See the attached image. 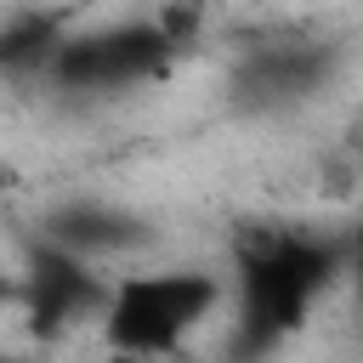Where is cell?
Returning a JSON list of instances; mask_svg holds the SVG:
<instances>
[{"instance_id":"cell-9","label":"cell","mask_w":363,"mask_h":363,"mask_svg":"<svg viewBox=\"0 0 363 363\" xmlns=\"http://www.w3.org/2000/svg\"><path fill=\"white\" fill-rule=\"evenodd\" d=\"M102 363H159V357H142V352H113V346H108V357H102Z\"/></svg>"},{"instance_id":"cell-8","label":"cell","mask_w":363,"mask_h":363,"mask_svg":"<svg viewBox=\"0 0 363 363\" xmlns=\"http://www.w3.org/2000/svg\"><path fill=\"white\" fill-rule=\"evenodd\" d=\"M346 250H352V289H357V306H363V216H357V227L346 233Z\"/></svg>"},{"instance_id":"cell-6","label":"cell","mask_w":363,"mask_h":363,"mask_svg":"<svg viewBox=\"0 0 363 363\" xmlns=\"http://www.w3.org/2000/svg\"><path fill=\"white\" fill-rule=\"evenodd\" d=\"M34 238L62 244V250H74V255H85V261H108V255H130V250H142V244L153 238V227H147L136 210L113 204V199H85V193H79V199H57V204H45Z\"/></svg>"},{"instance_id":"cell-1","label":"cell","mask_w":363,"mask_h":363,"mask_svg":"<svg viewBox=\"0 0 363 363\" xmlns=\"http://www.w3.org/2000/svg\"><path fill=\"white\" fill-rule=\"evenodd\" d=\"M352 267L346 238L312 233L295 221L244 227L233 238V335L227 363H272Z\"/></svg>"},{"instance_id":"cell-2","label":"cell","mask_w":363,"mask_h":363,"mask_svg":"<svg viewBox=\"0 0 363 363\" xmlns=\"http://www.w3.org/2000/svg\"><path fill=\"white\" fill-rule=\"evenodd\" d=\"M221 278L199 267H170V272H136L113 284V301L102 312V340L113 352H142V357H170L216 306H221Z\"/></svg>"},{"instance_id":"cell-3","label":"cell","mask_w":363,"mask_h":363,"mask_svg":"<svg viewBox=\"0 0 363 363\" xmlns=\"http://www.w3.org/2000/svg\"><path fill=\"white\" fill-rule=\"evenodd\" d=\"M176 51H182V34L164 17H125V23H102V28H74L62 40L57 62L45 68V85H57L68 96H119L130 85L159 79Z\"/></svg>"},{"instance_id":"cell-7","label":"cell","mask_w":363,"mask_h":363,"mask_svg":"<svg viewBox=\"0 0 363 363\" xmlns=\"http://www.w3.org/2000/svg\"><path fill=\"white\" fill-rule=\"evenodd\" d=\"M68 34H74V11H45V6L11 11L0 23V74L6 79H45V68L57 62Z\"/></svg>"},{"instance_id":"cell-5","label":"cell","mask_w":363,"mask_h":363,"mask_svg":"<svg viewBox=\"0 0 363 363\" xmlns=\"http://www.w3.org/2000/svg\"><path fill=\"white\" fill-rule=\"evenodd\" d=\"M113 301V284L96 272V261L62 250V244H45L34 238L28 244V267H23V312H28V329L40 340H62L68 329L102 318Z\"/></svg>"},{"instance_id":"cell-4","label":"cell","mask_w":363,"mask_h":363,"mask_svg":"<svg viewBox=\"0 0 363 363\" xmlns=\"http://www.w3.org/2000/svg\"><path fill=\"white\" fill-rule=\"evenodd\" d=\"M340 74V45L329 40H255L233 57L227 68V108L267 119V113H295L318 102Z\"/></svg>"}]
</instances>
